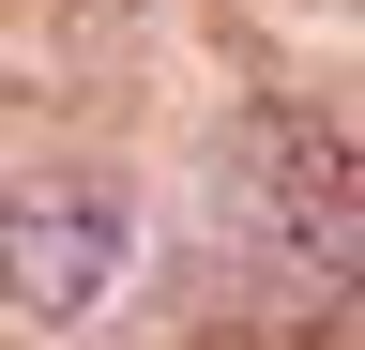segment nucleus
Here are the masks:
<instances>
[{
    "instance_id": "nucleus-2",
    "label": "nucleus",
    "mask_w": 365,
    "mask_h": 350,
    "mask_svg": "<svg viewBox=\"0 0 365 350\" xmlns=\"http://www.w3.org/2000/svg\"><path fill=\"white\" fill-rule=\"evenodd\" d=\"M137 259V183L122 168H31L0 183V304L16 320H91Z\"/></svg>"
},
{
    "instance_id": "nucleus-1",
    "label": "nucleus",
    "mask_w": 365,
    "mask_h": 350,
    "mask_svg": "<svg viewBox=\"0 0 365 350\" xmlns=\"http://www.w3.org/2000/svg\"><path fill=\"white\" fill-rule=\"evenodd\" d=\"M198 244H213V289L228 320L259 335H319L365 304V168L319 107L259 92L213 122V168H198Z\"/></svg>"
}]
</instances>
